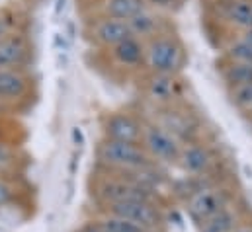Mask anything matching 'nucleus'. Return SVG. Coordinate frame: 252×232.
<instances>
[{"label": "nucleus", "mask_w": 252, "mask_h": 232, "mask_svg": "<svg viewBox=\"0 0 252 232\" xmlns=\"http://www.w3.org/2000/svg\"><path fill=\"white\" fill-rule=\"evenodd\" d=\"M145 123L131 112H114L104 119V137L108 141L141 145Z\"/></svg>", "instance_id": "9b49d317"}, {"label": "nucleus", "mask_w": 252, "mask_h": 232, "mask_svg": "<svg viewBox=\"0 0 252 232\" xmlns=\"http://www.w3.org/2000/svg\"><path fill=\"white\" fill-rule=\"evenodd\" d=\"M143 94L149 102L158 108H168L178 104L184 96V80L180 74H155L145 72L143 78Z\"/></svg>", "instance_id": "39448f33"}, {"label": "nucleus", "mask_w": 252, "mask_h": 232, "mask_svg": "<svg viewBox=\"0 0 252 232\" xmlns=\"http://www.w3.org/2000/svg\"><path fill=\"white\" fill-rule=\"evenodd\" d=\"M102 55L114 70L124 74H137L145 70V43L133 35L110 49H104Z\"/></svg>", "instance_id": "6e6552de"}, {"label": "nucleus", "mask_w": 252, "mask_h": 232, "mask_svg": "<svg viewBox=\"0 0 252 232\" xmlns=\"http://www.w3.org/2000/svg\"><path fill=\"white\" fill-rule=\"evenodd\" d=\"M223 57L229 58V60H239V62L252 64V45L235 33L223 45Z\"/></svg>", "instance_id": "6ab92c4d"}, {"label": "nucleus", "mask_w": 252, "mask_h": 232, "mask_svg": "<svg viewBox=\"0 0 252 232\" xmlns=\"http://www.w3.org/2000/svg\"><path fill=\"white\" fill-rule=\"evenodd\" d=\"M32 58V43L24 31H12L0 39V68H26Z\"/></svg>", "instance_id": "ddd939ff"}, {"label": "nucleus", "mask_w": 252, "mask_h": 232, "mask_svg": "<svg viewBox=\"0 0 252 232\" xmlns=\"http://www.w3.org/2000/svg\"><path fill=\"white\" fill-rule=\"evenodd\" d=\"M229 205L231 191L225 185H205L188 199V215L193 223L205 225Z\"/></svg>", "instance_id": "20e7f679"}, {"label": "nucleus", "mask_w": 252, "mask_h": 232, "mask_svg": "<svg viewBox=\"0 0 252 232\" xmlns=\"http://www.w3.org/2000/svg\"><path fill=\"white\" fill-rule=\"evenodd\" d=\"M2 135H4V127H2V123H0V139H2Z\"/></svg>", "instance_id": "7c9ffc66"}, {"label": "nucleus", "mask_w": 252, "mask_h": 232, "mask_svg": "<svg viewBox=\"0 0 252 232\" xmlns=\"http://www.w3.org/2000/svg\"><path fill=\"white\" fill-rule=\"evenodd\" d=\"M186 62H188L186 45L172 29L145 41V72L180 74Z\"/></svg>", "instance_id": "f257e3e1"}, {"label": "nucleus", "mask_w": 252, "mask_h": 232, "mask_svg": "<svg viewBox=\"0 0 252 232\" xmlns=\"http://www.w3.org/2000/svg\"><path fill=\"white\" fill-rule=\"evenodd\" d=\"M231 232H252V227H237L235 231H231Z\"/></svg>", "instance_id": "cd10ccee"}, {"label": "nucleus", "mask_w": 252, "mask_h": 232, "mask_svg": "<svg viewBox=\"0 0 252 232\" xmlns=\"http://www.w3.org/2000/svg\"><path fill=\"white\" fill-rule=\"evenodd\" d=\"M211 14L219 26L233 33L252 29V0H233L223 6H211Z\"/></svg>", "instance_id": "f8f14e48"}, {"label": "nucleus", "mask_w": 252, "mask_h": 232, "mask_svg": "<svg viewBox=\"0 0 252 232\" xmlns=\"http://www.w3.org/2000/svg\"><path fill=\"white\" fill-rule=\"evenodd\" d=\"M78 232H106L98 223H90V225H86V227H82Z\"/></svg>", "instance_id": "393cba45"}, {"label": "nucleus", "mask_w": 252, "mask_h": 232, "mask_svg": "<svg viewBox=\"0 0 252 232\" xmlns=\"http://www.w3.org/2000/svg\"><path fill=\"white\" fill-rule=\"evenodd\" d=\"M217 70L227 88H235V86L252 82V64H247V62L229 60L223 57L217 62Z\"/></svg>", "instance_id": "f3484780"}, {"label": "nucleus", "mask_w": 252, "mask_h": 232, "mask_svg": "<svg viewBox=\"0 0 252 232\" xmlns=\"http://www.w3.org/2000/svg\"><path fill=\"white\" fill-rule=\"evenodd\" d=\"M186 2H188V0H174V4H176V8H180V6H182V4H186Z\"/></svg>", "instance_id": "c85d7f7f"}, {"label": "nucleus", "mask_w": 252, "mask_h": 232, "mask_svg": "<svg viewBox=\"0 0 252 232\" xmlns=\"http://www.w3.org/2000/svg\"><path fill=\"white\" fill-rule=\"evenodd\" d=\"M72 141H74L78 146H82V145H84V135H82V131H80L78 127H74V129H72Z\"/></svg>", "instance_id": "b1692460"}, {"label": "nucleus", "mask_w": 252, "mask_h": 232, "mask_svg": "<svg viewBox=\"0 0 252 232\" xmlns=\"http://www.w3.org/2000/svg\"><path fill=\"white\" fill-rule=\"evenodd\" d=\"M239 213L229 205L223 211H219L213 219H209L205 225H201V232H231L237 229Z\"/></svg>", "instance_id": "a211bd4d"}, {"label": "nucleus", "mask_w": 252, "mask_h": 232, "mask_svg": "<svg viewBox=\"0 0 252 232\" xmlns=\"http://www.w3.org/2000/svg\"><path fill=\"white\" fill-rule=\"evenodd\" d=\"M96 195L104 205L108 203H122V201H149L155 203V193L131 181L122 174V177L106 175L96 187Z\"/></svg>", "instance_id": "0eeeda50"}, {"label": "nucleus", "mask_w": 252, "mask_h": 232, "mask_svg": "<svg viewBox=\"0 0 252 232\" xmlns=\"http://www.w3.org/2000/svg\"><path fill=\"white\" fill-rule=\"evenodd\" d=\"M147 8H153L157 12H170V10H176V4L174 0H145Z\"/></svg>", "instance_id": "5701e85b"}, {"label": "nucleus", "mask_w": 252, "mask_h": 232, "mask_svg": "<svg viewBox=\"0 0 252 232\" xmlns=\"http://www.w3.org/2000/svg\"><path fill=\"white\" fill-rule=\"evenodd\" d=\"M227 92H229L231 104L237 110H241L243 114H247L252 108V82L235 86V88H227Z\"/></svg>", "instance_id": "412c9836"}, {"label": "nucleus", "mask_w": 252, "mask_h": 232, "mask_svg": "<svg viewBox=\"0 0 252 232\" xmlns=\"http://www.w3.org/2000/svg\"><path fill=\"white\" fill-rule=\"evenodd\" d=\"M96 154L100 164L118 172H131V170H139L155 164L153 158L147 154V150L135 143H120V141L104 139L98 145Z\"/></svg>", "instance_id": "f03ea898"}, {"label": "nucleus", "mask_w": 252, "mask_h": 232, "mask_svg": "<svg viewBox=\"0 0 252 232\" xmlns=\"http://www.w3.org/2000/svg\"><path fill=\"white\" fill-rule=\"evenodd\" d=\"M239 37H243L247 43H251L252 45V29H247V31H243V33H237Z\"/></svg>", "instance_id": "a878e982"}, {"label": "nucleus", "mask_w": 252, "mask_h": 232, "mask_svg": "<svg viewBox=\"0 0 252 232\" xmlns=\"http://www.w3.org/2000/svg\"><path fill=\"white\" fill-rule=\"evenodd\" d=\"M90 2H94V0H90Z\"/></svg>", "instance_id": "2f4dec72"}, {"label": "nucleus", "mask_w": 252, "mask_h": 232, "mask_svg": "<svg viewBox=\"0 0 252 232\" xmlns=\"http://www.w3.org/2000/svg\"><path fill=\"white\" fill-rule=\"evenodd\" d=\"M127 26H129L131 35L137 37V39H141L143 43L149 41V39H153V37H157V35H160V33H164V31H170L172 29L170 24H168V20L164 18V14L162 12H157L153 8H143L139 14H135L127 22Z\"/></svg>", "instance_id": "4468645a"}, {"label": "nucleus", "mask_w": 252, "mask_h": 232, "mask_svg": "<svg viewBox=\"0 0 252 232\" xmlns=\"http://www.w3.org/2000/svg\"><path fill=\"white\" fill-rule=\"evenodd\" d=\"M32 76L26 68H0V106L14 108L32 94Z\"/></svg>", "instance_id": "9d476101"}, {"label": "nucleus", "mask_w": 252, "mask_h": 232, "mask_svg": "<svg viewBox=\"0 0 252 232\" xmlns=\"http://www.w3.org/2000/svg\"><path fill=\"white\" fill-rule=\"evenodd\" d=\"M245 116L249 117V121H251V125H252V108L249 110V112H247V114H245Z\"/></svg>", "instance_id": "c756f323"}, {"label": "nucleus", "mask_w": 252, "mask_h": 232, "mask_svg": "<svg viewBox=\"0 0 252 232\" xmlns=\"http://www.w3.org/2000/svg\"><path fill=\"white\" fill-rule=\"evenodd\" d=\"M102 229L106 232H151L147 229H143L141 225L137 223H131L127 219H122V217H114V215H104L102 219L96 221Z\"/></svg>", "instance_id": "aec40b11"}, {"label": "nucleus", "mask_w": 252, "mask_h": 232, "mask_svg": "<svg viewBox=\"0 0 252 232\" xmlns=\"http://www.w3.org/2000/svg\"><path fill=\"white\" fill-rule=\"evenodd\" d=\"M14 148L8 145V143H4V141H0V170H6V168H10L12 164H14Z\"/></svg>", "instance_id": "4be33fe9"}, {"label": "nucleus", "mask_w": 252, "mask_h": 232, "mask_svg": "<svg viewBox=\"0 0 252 232\" xmlns=\"http://www.w3.org/2000/svg\"><path fill=\"white\" fill-rule=\"evenodd\" d=\"M178 164L182 166L184 172H188L191 175H203L209 166L213 164V154L205 145L199 143H186L182 145L180 150V158Z\"/></svg>", "instance_id": "2eb2a0df"}, {"label": "nucleus", "mask_w": 252, "mask_h": 232, "mask_svg": "<svg viewBox=\"0 0 252 232\" xmlns=\"http://www.w3.org/2000/svg\"><path fill=\"white\" fill-rule=\"evenodd\" d=\"M229 2H233V0H207L209 6H223V4H229Z\"/></svg>", "instance_id": "bb28decb"}, {"label": "nucleus", "mask_w": 252, "mask_h": 232, "mask_svg": "<svg viewBox=\"0 0 252 232\" xmlns=\"http://www.w3.org/2000/svg\"><path fill=\"white\" fill-rule=\"evenodd\" d=\"M106 215L122 217L131 223L141 225L143 229L155 232L162 225V215L155 203L149 201H122V203H108Z\"/></svg>", "instance_id": "1a4fd4ad"}, {"label": "nucleus", "mask_w": 252, "mask_h": 232, "mask_svg": "<svg viewBox=\"0 0 252 232\" xmlns=\"http://www.w3.org/2000/svg\"><path fill=\"white\" fill-rule=\"evenodd\" d=\"M84 35L98 51H104V49H110L122 43L127 37H131V31H129L127 22L124 20H114L106 16H90L84 26Z\"/></svg>", "instance_id": "423d86ee"}, {"label": "nucleus", "mask_w": 252, "mask_h": 232, "mask_svg": "<svg viewBox=\"0 0 252 232\" xmlns=\"http://www.w3.org/2000/svg\"><path fill=\"white\" fill-rule=\"evenodd\" d=\"M141 146L147 150L153 162H166V164H178L182 150V143L158 123H145Z\"/></svg>", "instance_id": "7ed1b4c3"}, {"label": "nucleus", "mask_w": 252, "mask_h": 232, "mask_svg": "<svg viewBox=\"0 0 252 232\" xmlns=\"http://www.w3.org/2000/svg\"><path fill=\"white\" fill-rule=\"evenodd\" d=\"M92 4H94L92 6L94 16H106L124 22H129L135 14L147 8L145 0H94Z\"/></svg>", "instance_id": "dca6fc26"}]
</instances>
